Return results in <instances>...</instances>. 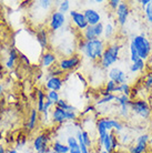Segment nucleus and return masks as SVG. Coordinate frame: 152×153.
I'll list each match as a JSON object with an SVG mask.
<instances>
[{
    "instance_id": "f257e3e1",
    "label": "nucleus",
    "mask_w": 152,
    "mask_h": 153,
    "mask_svg": "<svg viewBox=\"0 0 152 153\" xmlns=\"http://www.w3.org/2000/svg\"><path fill=\"white\" fill-rule=\"evenodd\" d=\"M106 47V41L103 39H95L90 41L81 39L79 42V50L81 53H83L84 57L91 61H98L101 59Z\"/></svg>"
},
{
    "instance_id": "f03ea898",
    "label": "nucleus",
    "mask_w": 152,
    "mask_h": 153,
    "mask_svg": "<svg viewBox=\"0 0 152 153\" xmlns=\"http://www.w3.org/2000/svg\"><path fill=\"white\" fill-rule=\"evenodd\" d=\"M121 49H122V45H119L117 42H112V43L107 45L106 49L103 51L102 57L99 60L101 68L104 70L112 68V65H115L118 62Z\"/></svg>"
},
{
    "instance_id": "7ed1b4c3",
    "label": "nucleus",
    "mask_w": 152,
    "mask_h": 153,
    "mask_svg": "<svg viewBox=\"0 0 152 153\" xmlns=\"http://www.w3.org/2000/svg\"><path fill=\"white\" fill-rule=\"evenodd\" d=\"M130 42L134 46L141 60L147 61L149 58H151V40L145 36V33L142 32L140 35L134 36Z\"/></svg>"
},
{
    "instance_id": "20e7f679",
    "label": "nucleus",
    "mask_w": 152,
    "mask_h": 153,
    "mask_svg": "<svg viewBox=\"0 0 152 153\" xmlns=\"http://www.w3.org/2000/svg\"><path fill=\"white\" fill-rule=\"evenodd\" d=\"M131 113L142 120H148L151 115V107L143 99H134L131 103Z\"/></svg>"
},
{
    "instance_id": "39448f33",
    "label": "nucleus",
    "mask_w": 152,
    "mask_h": 153,
    "mask_svg": "<svg viewBox=\"0 0 152 153\" xmlns=\"http://www.w3.org/2000/svg\"><path fill=\"white\" fill-rule=\"evenodd\" d=\"M81 65V58L79 54H71L67 58H61L58 62V68L62 72H68L76 70Z\"/></svg>"
},
{
    "instance_id": "423d86ee",
    "label": "nucleus",
    "mask_w": 152,
    "mask_h": 153,
    "mask_svg": "<svg viewBox=\"0 0 152 153\" xmlns=\"http://www.w3.org/2000/svg\"><path fill=\"white\" fill-rule=\"evenodd\" d=\"M49 142L50 138L49 135L46 133L38 134L34 140V149L37 153H50L51 151H49Z\"/></svg>"
},
{
    "instance_id": "0eeeda50",
    "label": "nucleus",
    "mask_w": 152,
    "mask_h": 153,
    "mask_svg": "<svg viewBox=\"0 0 152 153\" xmlns=\"http://www.w3.org/2000/svg\"><path fill=\"white\" fill-rule=\"evenodd\" d=\"M149 142H150V135L148 133L140 134L136 139V143H133L129 148V153H145L147 151Z\"/></svg>"
},
{
    "instance_id": "6e6552de",
    "label": "nucleus",
    "mask_w": 152,
    "mask_h": 153,
    "mask_svg": "<svg viewBox=\"0 0 152 153\" xmlns=\"http://www.w3.org/2000/svg\"><path fill=\"white\" fill-rule=\"evenodd\" d=\"M130 16V6L126 1H121L119 7L115 10V19L117 23L120 27H124L128 22V18Z\"/></svg>"
},
{
    "instance_id": "1a4fd4ad",
    "label": "nucleus",
    "mask_w": 152,
    "mask_h": 153,
    "mask_svg": "<svg viewBox=\"0 0 152 153\" xmlns=\"http://www.w3.org/2000/svg\"><path fill=\"white\" fill-rule=\"evenodd\" d=\"M66 15L61 13L58 10L51 12L49 18V28L51 29V31H58L59 29L65 26L66 23Z\"/></svg>"
},
{
    "instance_id": "9d476101",
    "label": "nucleus",
    "mask_w": 152,
    "mask_h": 153,
    "mask_svg": "<svg viewBox=\"0 0 152 153\" xmlns=\"http://www.w3.org/2000/svg\"><path fill=\"white\" fill-rule=\"evenodd\" d=\"M108 78H109V80L115 82L118 85L127 83V81H128L127 73L122 69H120L119 67H112V68H110L109 71H108Z\"/></svg>"
},
{
    "instance_id": "9b49d317",
    "label": "nucleus",
    "mask_w": 152,
    "mask_h": 153,
    "mask_svg": "<svg viewBox=\"0 0 152 153\" xmlns=\"http://www.w3.org/2000/svg\"><path fill=\"white\" fill-rule=\"evenodd\" d=\"M69 15H70V18H71L72 23L75 25V27H76L78 30L83 31V30H86V28L89 26L86 18H84L83 12L77 11V10H71V11L69 12Z\"/></svg>"
},
{
    "instance_id": "f8f14e48",
    "label": "nucleus",
    "mask_w": 152,
    "mask_h": 153,
    "mask_svg": "<svg viewBox=\"0 0 152 153\" xmlns=\"http://www.w3.org/2000/svg\"><path fill=\"white\" fill-rule=\"evenodd\" d=\"M83 15L89 26H95V25L101 22V15H100V12H98L95 9L88 8L83 11Z\"/></svg>"
},
{
    "instance_id": "ddd939ff",
    "label": "nucleus",
    "mask_w": 152,
    "mask_h": 153,
    "mask_svg": "<svg viewBox=\"0 0 152 153\" xmlns=\"http://www.w3.org/2000/svg\"><path fill=\"white\" fill-rule=\"evenodd\" d=\"M51 121L53 123H57V124H63L65 122L68 121L67 119V112L63 109H60L58 107H54L51 111Z\"/></svg>"
},
{
    "instance_id": "4468645a",
    "label": "nucleus",
    "mask_w": 152,
    "mask_h": 153,
    "mask_svg": "<svg viewBox=\"0 0 152 153\" xmlns=\"http://www.w3.org/2000/svg\"><path fill=\"white\" fill-rule=\"evenodd\" d=\"M63 85V80L60 76H51L49 79H47L45 87L48 91H59L61 90Z\"/></svg>"
},
{
    "instance_id": "2eb2a0df",
    "label": "nucleus",
    "mask_w": 152,
    "mask_h": 153,
    "mask_svg": "<svg viewBox=\"0 0 152 153\" xmlns=\"http://www.w3.org/2000/svg\"><path fill=\"white\" fill-rule=\"evenodd\" d=\"M36 38H37L39 46L41 47V49H48V47H49V35H48V31L46 29H39L36 33Z\"/></svg>"
},
{
    "instance_id": "dca6fc26",
    "label": "nucleus",
    "mask_w": 152,
    "mask_h": 153,
    "mask_svg": "<svg viewBox=\"0 0 152 153\" xmlns=\"http://www.w3.org/2000/svg\"><path fill=\"white\" fill-rule=\"evenodd\" d=\"M56 61H57V56L51 51H46L41 56V65L43 68H51Z\"/></svg>"
},
{
    "instance_id": "f3484780",
    "label": "nucleus",
    "mask_w": 152,
    "mask_h": 153,
    "mask_svg": "<svg viewBox=\"0 0 152 153\" xmlns=\"http://www.w3.org/2000/svg\"><path fill=\"white\" fill-rule=\"evenodd\" d=\"M67 146H69V153H81L79 142H78L76 137L69 135L67 139Z\"/></svg>"
},
{
    "instance_id": "a211bd4d",
    "label": "nucleus",
    "mask_w": 152,
    "mask_h": 153,
    "mask_svg": "<svg viewBox=\"0 0 152 153\" xmlns=\"http://www.w3.org/2000/svg\"><path fill=\"white\" fill-rule=\"evenodd\" d=\"M114 35H115V26L114 23H112L111 21H108V22L104 25V31H103V38L104 40H111L113 38Z\"/></svg>"
},
{
    "instance_id": "6ab92c4d",
    "label": "nucleus",
    "mask_w": 152,
    "mask_h": 153,
    "mask_svg": "<svg viewBox=\"0 0 152 153\" xmlns=\"http://www.w3.org/2000/svg\"><path fill=\"white\" fill-rule=\"evenodd\" d=\"M39 112L36 110V109H32L30 112V115H29V120L27 122V129L29 131H32L36 128L37 123H38L39 117H38Z\"/></svg>"
},
{
    "instance_id": "aec40b11",
    "label": "nucleus",
    "mask_w": 152,
    "mask_h": 153,
    "mask_svg": "<svg viewBox=\"0 0 152 153\" xmlns=\"http://www.w3.org/2000/svg\"><path fill=\"white\" fill-rule=\"evenodd\" d=\"M118 91V84L113 82V81L111 80H108L107 81L106 85H104V90L101 92V94L103 97L104 96H109V94H114V93H117Z\"/></svg>"
},
{
    "instance_id": "412c9836",
    "label": "nucleus",
    "mask_w": 152,
    "mask_h": 153,
    "mask_svg": "<svg viewBox=\"0 0 152 153\" xmlns=\"http://www.w3.org/2000/svg\"><path fill=\"white\" fill-rule=\"evenodd\" d=\"M47 100V96L46 93L38 89L37 90V111L41 113L42 110H43V107H45V103H46Z\"/></svg>"
},
{
    "instance_id": "4be33fe9",
    "label": "nucleus",
    "mask_w": 152,
    "mask_h": 153,
    "mask_svg": "<svg viewBox=\"0 0 152 153\" xmlns=\"http://www.w3.org/2000/svg\"><path fill=\"white\" fill-rule=\"evenodd\" d=\"M17 59H18V52H17L16 48H11L10 51H9L8 60H7V62H6V67H7L8 69H12V68L15 67V63H16V61H17Z\"/></svg>"
},
{
    "instance_id": "5701e85b",
    "label": "nucleus",
    "mask_w": 152,
    "mask_h": 153,
    "mask_svg": "<svg viewBox=\"0 0 152 153\" xmlns=\"http://www.w3.org/2000/svg\"><path fill=\"white\" fill-rule=\"evenodd\" d=\"M82 39L86 40V41H90V40H95L97 38V35H95V27L93 26H88L86 28V30L82 31Z\"/></svg>"
},
{
    "instance_id": "b1692460",
    "label": "nucleus",
    "mask_w": 152,
    "mask_h": 153,
    "mask_svg": "<svg viewBox=\"0 0 152 153\" xmlns=\"http://www.w3.org/2000/svg\"><path fill=\"white\" fill-rule=\"evenodd\" d=\"M115 103L118 107H131L132 100L131 98L124 94H119L115 97Z\"/></svg>"
},
{
    "instance_id": "393cba45",
    "label": "nucleus",
    "mask_w": 152,
    "mask_h": 153,
    "mask_svg": "<svg viewBox=\"0 0 152 153\" xmlns=\"http://www.w3.org/2000/svg\"><path fill=\"white\" fill-rule=\"evenodd\" d=\"M145 69V61L143 60H138V61L133 62L131 65H129V70L131 73H138V72H141V71H143Z\"/></svg>"
},
{
    "instance_id": "a878e982",
    "label": "nucleus",
    "mask_w": 152,
    "mask_h": 153,
    "mask_svg": "<svg viewBox=\"0 0 152 153\" xmlns=\"http://www.w3.org/2000/svg\"><path fill=\"white\" fill-rule=\"evenodd\" d=\"M112 133H113V131L112 132H109V133L106 135V138L103 140L102 142V148L104 151H107L108 153H112L113 152V150H112Z\"/></svg>"
},
{
    "instance_id": "bb28decb",
    "label": "nucleus",
    "mask_w": 152,
    "mask_h": 153,
    "mask_svg": "<svg viewBox=\"0 0 152 153\" xmlns=\"http://www.w3.org/2000/svg\"><path fill=\"white\" fill-rule=\"evenodd\" d=\"M52 151L57 153H69V146L60 141H54L51 146Z\"/></svg>"
},
{
    "instance_id": "cd10ccee",
    "label": "nucleus",
    "mask_w": 152,
    "mask_h": 153,
    "mask_svg": "<svg viewBox=\"0 0 152 153\" xmlns=\"http://www.w3.org/2000/svg\"><path fill=\"white\" fill-rule=\"evenodd\" d=\"M115 97L117 94H109V96H104L101 99H99L95 102V105H103V104H109L111 102L115 101Z\"/></svg>"
},
{
    "instance_id": "c85d7f7f",
    "label": "nucleus",
    "mask_w": 152,
    "mask_h": 153,
    "mask_svg": "<svg viewBox=\"0 0 152 153\" xmlns=\"http://www.w3.org/2000/svg\"><path fill=\"white\" fill-rule=\"evenodd\" d=\"M119 94H124V96L130 97L131 92H132V89H131V85H130L128 82L123 84H120L118 85V91H117Z\"/></svg>"
},
{
    "instance_id": "c756f323",
    "label": "nucleus",
    "mask_w": 152,
    "mask_h": 153,
    "mask_svg": "<svg viewBox=\"0 0 152 153\" xmlns=\"http://www.w3.org/2000/svg\"><path fill=\"white\" fill-rule=\"evenodd\" d=\"M77 140L79 142V146H80V150H81V153H91L89 151V148H88L86 144H84L83 140H82V134H81V131H78L77 132Z\"/></svg>"
},
{
    "instance_id": "7c9ffc66",
    "label": "nucleus",
    "mask_w": 152,
    "mask_h": 153,
    "mask_svg": "<svg viewBox=\"0 0 152 153\" xmlns=\"http://www.w3.org/2000/svg\"><path fill=\"white\" fill-rule=\"evenodd\" d=\"M118 114L122 119H129L131 115V107H118Z\"/></svg>"
},
{
    "instance_id": "2f4dec72",
    "label": "nucleus",
    "mask_w": 152,
    "mask_h": 153,
    "mask_svg": "<svg viewBox=\"0 0 152 153\" xmlns=\"http://www.w3.org/2000/svg\"><path fill=\"white\" fill-rule=\"evenodd\" d=\"M46 96H47V100H50L54 105L60 100V96H59V92L58 91H47Z\"/></svg>"
},
{
    "instance_id": "473e14b6",
    "label": "nucleus",
    "mask_w": 152,
    "mask_h": 153,
    "mask_svg": "<svg viewBox=\"0 0 152 153\" xmlns=\"http://www.w3.org/2000/svg\"><path fill=\"white\" fill-rule=\"evenodd\" d=\"M129 51H130V61H131V63L138 61V60H140L137 50H136L134 46H133L131 42H130V45H129Z\"/></svg>"
},
{
    "instance_id": "72a5a7b5",
    "label": "nucleus",
    "mask_w": 152,
    "mask_h": 153,
    "mask_svg": "<svg viewBox=\"0 0 152 153\" xmlns=\"http://www.w3.org/2000/svg\"><path fill=\"white\" fill-rule=\"evenodd\" d=\"M56 107H58V108H60V109H63V110H76V108L75 107H72L71 104H69L66 100H63V99H60L59 101L57 102V104H56Z\"/></svg>"
},
{
    "instance_id": "f704fd0d",
    "label": "nucleus",
    "mask_w": 152,
    "mask_h": 153,
    "mask_svg": "<svg viewBox=\"0 0 152 153\" xmlns=\"http://www.w3.org/2000/svg\"><path fill=\"white\" fill-rule=\"evenodd\" d=\"M69 10H70V1H68V0L61 1L60 4H59V9H58V11H60L61 13L66 15Z\"/></svg>"
},
{
    "instance_id": "c9c22d12",
    "label": "nucleus",
    "mask_w": 152,
    "mask_h": 153,
    "mask_svg": "<svg viewBox=\"0 0 152 153\" xmlns=\"http://www.w3.org/2000/svg\"><path fill=\"white\" fill-rule=\"evenodd\" d=\"M145 17L149 25L152 26V4H150L148 7L145 9Z\"/></svg>"
},
{
    "instance_id": "e433bc0d",
    "label": "nucleus",
    "mask_w": 152,
    "mask_h": 153,
    "mask_svg": "<svg viewBox=\"0 0 152 153\" xmlns=\"http://www.w3.org/2000/svg\"><path fill=\"white\" fill-rule=\"evenodd\" d=\"M81 134H82V140H83L84 144H86L88 148H91L92 142H91V139H90L89 132H88V131H81Z\"/></svg>"
},
{
    "instance_id": "4c0bfd02",
    "label": "nucleus",
    "mask_w": 152,
    "mask_h": 153,
    "mask_svg": "<svg viewBox=\"0 0 152 153\" xmlns=\"http://www.w3.org/2000/svg\"><path fill=\"white\" fill-rule=\"evenodd\" d=\"M143 88L147 90L152 89V73H149L148 76H145V81H143Z\"/></svg>"
},
{
    "instance_id": "58836bf2",
    "label": "nucleus",
    "mask_w": 152,
    "mask_h": 153,
    "mask_svg": "<svg viewBox=\"0 0 152 153\" xmlns=\"http://www.w3.org/2000/svg\"><path fill=\"white\" fill-rule=\"evenodd\" d=\"M38 6L41 8L42 10L47 11V10L52 6V2H51L50 0H41V1H39L38 2Z\"/></svg>"
},
{
    "instance_id": "ea45409f",
    "label": "nucleus",
    "mask_w": 152,
    "mask_h": 153,
    "mask_svg": "<svg viewBox=\"0 0 152 153\" xmlns=\"http://www.w3.org/2000/svg\"><path fill=\"white\" fill-rule=\"evenodd\" d=\"M121 4V0H109L108 1V6L112 9V10H117V8L119 7V4Z\"/></svg>"
},
{
    "instance_id": "a19ab883",
    "label": "nucleus",
    "mask_w": 152,
    "mask_h": 153,
    "mask_svg": "<svg viewBox=\"0 0 152 153\" xmlns=\"http://www.w3.org/2000/svg\"><path fill=\"white\" fill-rule=\"evenodd\" d=\"M119 146V139L115 135V132L112 133V150H117V148Z\"/></svg>"
},
{
    "instance_id": "79ce46f5",
    "label": "nucleus",
    "mask_w": 152,
    "mask_h": 153,
    "mask_svg": "<svg viewBox=\"0 0 152 153\" xmlns=\"http://www.w3.org/2000/svg\"><path fill=\"white\" fill-rule=\"evenodd\" d=\"M25 144H26V138H23L22 140H20V137H19V138L17 139V142H16V148H17V149L22 148Z\"/></svg>"
},
{
    "instance_id": "37998d69",
    "label": "nucleus",
    "mask_w": 152,
    "mask_h": 153,
    "mask_svg": "<svg viewBox=\"0 0 152 153\" xmlns=\"http://www.w3.org/2000/svg\"><path fill=\"white\" fill-rule=\"evenodd\" d=\"M139 4H141V7L143 8V10H145V8L151 4V0H140V1H139Z\"/></svg>"
},
{
    "instance_id": "c03bdc74",
    "label": "nucleus",
    "mask_w": 152,
    "mask_h": 153,
    "mask_svg": "<svg viewBox=\"0 0 152 153\" xmlns=\"http://www.w3.org/2000/svg\"><path fill=\"white\" fill-rule=\"evenodd\" d=\"M77 76H78V78H79V80H80V81H82V83H84V84L87 83V82H86V80L83 79V76H81V74H77Z\"/></svg>"
},
{
    "instance_id": "a18cd8bd",
    "label": "nucleus",
    "mask_w": 152,
    "mask_h": 153,
    "mask_svg": "<svg viewBox=\"0 0 152 153\" xmlns=\"http://www.w3.org/2000/svg\"><path fill=\"white\" fill-rule=\"evenodd\" d=\"M7 153H19L17 151V149H11V150H8Z\"/></svg>"
},
{
    "instance_id": "49530a36",
    "label": "nucleus",
    "mask_w": 152,
    "mask_h": 153,
    "mask_svg": "<svg viewBox=\"0 0 152 153\" xmlns=\"http://www.w3.org/2000/svg\"><path fill=\"white\" fill-rule=\"evenodd\" d=\"M0 153H7V151L4 149V146L0 144Z\"/></svg>"
},
{
    "instance_id": "de8ad7c7",
    "label": "nucleus",
    "mask_w": 152,
    "mask_h": 153,
    "mask_svg": "<svg viewBox=\"0 0 152 153\" xmlns=\"http://www.w3.org/2000/svg\"><path fill=\"white\" fill-rule=\"evenodd\" d=\"M149 143H150V144H151V146H152V135H151V137H150V142H149Z\"/></svg>"
},
{
    "instance_id": "09e8293b",
    "label": "nucleus",
    "mask_w": 152,
    "mask_h": 153,
    "mask_svg": "<svg viewBox=\"0 0 152 153\" xmlns=\"http://www.w3.org/2000/svg\"><path fill=\"white\" fill-rule=\"evenodd\" d=\"M151 58H152V39H151Z\"/></svg>"
},
{
    "instance_id": "8fccbe9b",
    "label": "nucleus",
    "mask_w": 152,
    "mask_h": 153,
    "mask_svg": "<svg viewBox=\"0 0 152 153\" xmlns=\"http://www.w3.org/2000/svg\"><path fill=\"white\" fill-rule=\"evenodd\" d=\"M100 153H108V152H107V151H104V150H103V151H101V152H100Z\"/></svg>"
},
{
    "instance_id": "3c124183",
    "label": "nucleus",
    "mask_w": 152,
    "mask_h": 153,
    "mask_svg": "<svg viewBox=\"0 0 152 153\" xmlns=\"http://www.w3.org/2000/svg\"><path fill=\"white\" fill-rule=\"evenodd\" d=\"M50 153H57V152H54V151H51V152H50Z\"/></svg>"
},
{
    "instance_id": "603ef678",
    "label": "nucleus",
    "mask_w": 152,
    "mask_h": 153,
    "mask_svg": "<svg viewBox=\"0 0 152 153\" xmlns=\"http://www.w3.org/2000/svg\"><path fill=\"white\" fill-rule=\"evenodd\" d=\"M151 4H152V0H151Z\"/></svg>"
}]
</instances>
